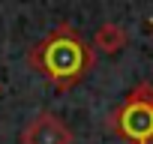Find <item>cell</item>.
Here are the masks:
<instances>
[{"instance_id": "1", "label": "cell", "mask_w": 153, "mask_h": 144, "mask_svg": "<svg viewBox=\"0 0 153 144\" xmlns=\"http://www.w3.org/2000/svg\"><path fill=\"white\" fill-rule=\"evenodd\" d=\"M27 63L57 90H72L96 69V48L69 21H60L27 51Z\"/></svg>"}, {"instance_id": "2", "label": "cell", "mask_w": 153, "mask_h": 144, "mask_svg": "<svg viewBox=\"0 0 153 144\" xmlns=\"http://www.w3.org/2000/svg\"><path fill=\"white\" fill-rule=\"evenodd\" d=\"M108 129L126 144H153V84H135L111 111Z\"/></svg>"}, {"instance_id": "3", "label": "cell", "mask_w": 153, "mask_h": 144, "mask_svg": "<svg viewBox=\"0 0 153 144\" xmlns=\"http://www.w3.org/2000/svg\"><path fill=\"white\" fill-rule=\"evenodd\" d=\"M21 144H72V129L57 114H36L18 135Z\"/></svg>"}, {"instance_id": "4", "label": "cell", "mask_w": 153, "mask_h": 144, "mask_svg": "<svg viewBox=\"0 0 153 144\" xmlns=\"http://www.w3.org/2000/svg\"><path fill=\"white\" fill-rule=\"evenodd\" d=\"M126 42H129L126 30H123L120 24H114V21H105V24H102V27L96 30V39H93V48H99L102 54L114 57V54H120V51L126 48Z\"/></svg>"}, {"instance_id": "5", "label": "cell", "mask_w": 153, "mask_h": 144, "mask_svg": "<svg viewBox=\"0 0 153 144\" xmlns=\"http://www.w3.org/2000/svg\"><path fill=\"white\" fill-rule=\"evenodd\" d=\"M0 93H3V84H0Z\"/></svg>"}, {"instance_id": "6", "label": "cell", "mask_w": 153, "mask_h": 144, "mask_svg": "<svg viewBox=\"0 0 153 144\" xmlns=\"http://www.w3.org/2000/svg\"><path fill=\"white\" fill-rule=\"evenodd\" d=\"M150 30H153V21H150Z\"/></svg>"}]
</instances>
